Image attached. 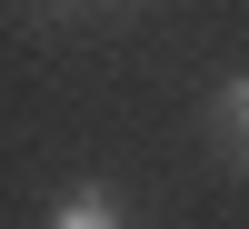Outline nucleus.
<instances>
[{
	"mask_svg": "<svg viewBox=\"0 0 249 229\" xmlns=\"http://www.w3.org/2000/svg\"><path fill=\"white\" fill-rule=\"evenodd\" d=\"M210 120H219V150H230V159H239V170H249V70H239V80H230V90H219V100H210Z\"/></svg>",
	"mask_w": 249,
	"mask_h": 229,
	"instance_id": "1",
	"label": "nucleus"
},
{
	"mask_svg": "<svg viewBox=\"0 0 249 229\" xmlns=\"http://www.w3.org/2000/svg\"><path fill=\"white\" fill-rule=\"evenodd\" d=\"M50 229H120V190H70L50 210Z\"/></svg>",
	"mask_w": 249,
	"mask_h": 229,
	"instance_id": "2",
	"label": "nucleus"
},
{
	"mask_svg": "<svg viewBox=\"0 0 249 229\" xmlns=\"http://www.w3.org/2000/svg\"><path fill=\"white\" fill-rule=\"evenodd\" d=\"M50 10H70V0H50Z\"/></svg>",
	"mask_w": 249,
	"mask_h": 229,
	"instance_id": "3",
	"label": "nucleus"
}]
</instances>
